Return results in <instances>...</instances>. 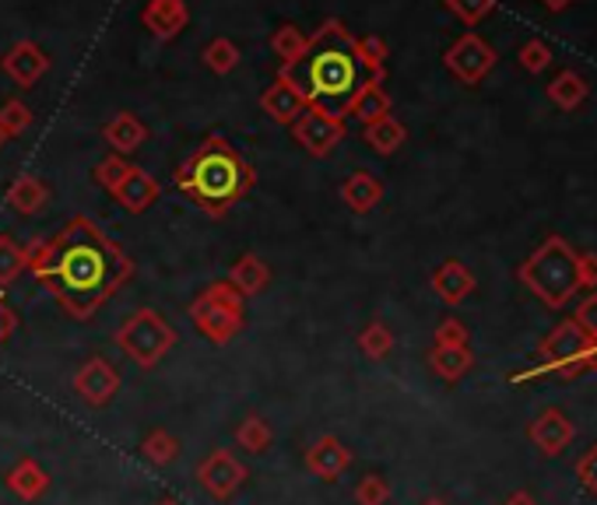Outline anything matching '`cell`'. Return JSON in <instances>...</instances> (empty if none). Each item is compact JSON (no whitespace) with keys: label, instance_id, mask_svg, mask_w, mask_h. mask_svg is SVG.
Wrapping results in <instances>:
<instances>
[{"label":"cell","instance_id":"cell-19","mask_svg":"<svg viewBox=\"0 0 597 505\" xmlns=\"http://www.w3.org/2000/svg\"><path fill=\"white\" fill-rule=\"evenodd\" d=\"M232 289L242 295V299H257L268 292V284H271V267L263 263L257 253H242L236 263H232V271L226 277Z\"/></svg>","mask_w":597,"mask_h":505},{"label":"cell","instance_id":"cell-28","mask_svg":"<svg viewBox=\"0 0 597 505\" xmlns=\"http://www.w3.org/2000/svg\"><path fill=\"white\" fill-rule=\"evenodd\" d=\"M587 95H590V88H587L584 74H577V71H563L556 81L548 84V99H551V105H559L563 113L580 109L587 102Z\"/></svg>","mask_w":597,"mask_h":505},{"label":"cell","instance_id":"cell-11","mask_svg":"<svg viewBox=\"0 0 597 505\" xmlns=\"http://www.w3.org/2000/svg\"><path fill=\"white\" fill-rule=\"evenodd\" d=\"M0 71H4L18 88H32L42 74L50 71V53L32 39H18L14 47L0 57Z\"/></svg>","mask_w":597,"mask_h":505},{"label":"cell","instance_id":"cell-37","mask_svg":"<svg viewBox=\"0 0 597 505\" xmlns=\"http://www.w3.org/2000/svg\"><path fill=\"white\" fill-rule=\"evenodd\" d=\"M447 11L457 14L468 29H475L481 18H489L496 11V0H447Z\"/></svg>","mask_w":597,"mask_h":505},{"label":"cell","instance_id":"cell-36","mask_svg":"<svg viewBox=\"0 0 597 505\" xmlns=\"http://www.w3.org/2000/svg\"><path fill=\"white\" fill-rule=\"evenodd\" d=\"M517 63L527 74H541L548 63H551V50L545 39H527L524 47L517 50Z\"/></svg>","mask_w":597,"mask_h":505},{"label":"cell","instance_id":"cell-33","mask_svg":"<svg viewBox=\"0 0 597 505\" xmlns=\"http://www.w3.org/2000/svg\"><path fill=\"white\" fill-rule=\"evenodd\" d=\"M205 63H208V71H215V74H229V71L239 68V47L229 36H218L205 47Z\"/></svg>","mask_w":597,"mask_h":505},{"label":"cell","instance_id":"cell-32","mask_svg":"<svg viewBox=\"0 0 597 505\" xmlns=\"http://www.w3.org/2000/svg\"><path fill=\"white\" fill-rule=\"evenodd\" d=\"M359 351H362L366 358H372V362H384L390 351H394V331H390L384 320H372L369 326H362Z\"/></svg>","mask_w":597,"mask_h":505},{"label":"cell","instance_id":"cell-15","mask_svg":"<svg viewBox=\"0 0 597 505\" xmlns=\"http://www.w3.org/2000/svg\"><path fill=\"white\" fill-rule=\"evenodd\" d=\"M4 485H8V492H11L14 498H21V502H39L42 495L50 492L53 477H50L47 467L39 464V459L21 456L18 464L4 474Z\"/></svg>","mask_w":597,"mask_h":505},{"label":"cell","instance_id":"cell-22","mask_svg":"<svg viewBox=\"0 0 597 505\" xmlns=\"http://www.w3.org/2000/svg\"><path fill=\"white\" fill-rule=\"evenodd\" d=\"M530 438L538 443V450L541 453H548V456H556V453H563L566 446H569V438H573V425H569V418L563 411H545L541 418L530 425Z\"/></svg>","mask_w":597,"mask_h":505},{"label":"cell","instance_id":"cell-8","mask_svg":"<svg viewBox=\"0 0 597 505\" xmlns=\"http://www.w3.org/2000/svg\"><path fill=\"white\" fill-rule=\"evenodd\" d=\"M496 50L485 42L478 32H464L454 47L444 53V63H447V71L457 78V81H464V84H481L485 78L492 74V68H496Z\"/></svg>","mask_w":597,"mask_h":505},{"label":"cell","instance_id":"cell-46","mask_svg":"<svg viewBox=\"0 0 597 505\" xmlns=\"http://www.w3.org/2000/svg\"><path fill=\"white\" fill-rule=\"evenodd\" d=\"M541 4H545L548 11H566V8L573 4V0H541Z\"/></svg>","mask_w":597,"mask_h":505},{"label":"cell","instance_id":"cell-48","mask_svg":"<svg viewBox=\"0 0 597 505\" xmlns=\"http://www.w3.org/2000/svg\"><path fill=\"white\" fill-rule=\"evenodd\" d=\"M159 505H180V502H176V498H162Z\"/></svg>","mask_w":597,"mask_h":505},{"label":"cell","instance_id":"cell-4","mask_svg":"<svg viewBox=\"0 0 597 505\" xmlns=\"http://www.w3.org/2000/svg\"><path fill=\"white\" fill-rule=\"evenodd\" d=\"M520 281L545 305H551V310H563V305L580 292L577 253L569 250L566 239L551 235V239H545V243L520 263Z\"/></svg>","mask_w":597,"mask_h":505},{"label":"cell","instance_id":"cell-38","mask_svg":"<svg viewBox=\"0 0 597 505\" xmlns=\"http://www.w3.org/2000/svg\"><path fill=\"white\" fill-rule=\"evenodd\" d=\"M390 498V485L380 474H366L356 485V505H387Z\"/></svg>","mask_w":597,"mask_h":505},{"label":"cell","instance_id":"cell-1","mask_svg":"<svg viewBox=\"0 0 597 505\" xmlns=\"http://www.w3.org/2000/svg\"><path fill=\"white\" fill-rule=\"evenodd\" d=\"M29 271L71 320H92L135 277V260L92 218L74 214L47 243H36Z\"/></svg>","mask_w":597,"mask_h":505},{"label":"cell","instance_id":"cell-13","mask_svg":"<svg viewBox=\"0 0 597 505\" xmlns=\"http://www.w3.org/2000/svg\"><path fill=\"white\" fill-rule=\"evenodd\" d=\"M351 450L341 443L338 435H320L317 443H309L306 446V456H302V464L306 471L320 477V481H338L348 467H351Z\"/></svg>","mask_w":597,"mask_h":505},{"label":"cell","instance_id":"cell-39","mask_svg":"<svg viewBox=\"0 0 597 505\" xmlns=\"http://www.w3.org/2000/svg\"><path fill=\"white\" fill-rule=\"evenodd\" d=\"M356 42H359V53H362V60L369 63V71H376V74H387V57H390V50H387V42L380 39V36H356Z\"/></svg>","mask_w":597,"mask_h":505},{"label":"cell","instance_id":"cell-9","mask_svg":"<svg viewBox=\"0 0 597 505\" xmlns=\"http://www.w3.org/2000/svg\"><path fill=\"white\" fill-rule=\"evenodd\" d=\"M247 477H250L247 464L229 450H211L201 464H197V481H201V488L218 502H229L247 485Z\"/></svg>","mask_w":597,"mask_h":505},{"label":"cell","instance_id":"cell-35","mask_svg":"<svg viewBox=\"0 0 597 505\" xmlns=\"http://www.w3.org/2000/svg\"><path fill=\"white\" fill-rule=\"evenodd\" d=\"M29 127H32V109L21 99H8L4 105H0V130H4V138L26 134Z\"/></svg>","mask_w":597,"mask_h":505},{"label":"cell","instance_id":"cell-43","mask_svg":"<svg viewBox=\"0 0 597 505\" xmlns=\"http://www.w3.org/2000/svg\"><path fill=\"white\" fill-rule=\"evenodd\" d=\"M18 331V313L11 310V302L4 299V292H0V347L8 344V337Z\"/></svg>","mask_w":597,"mask_h":505},{"label":"cell","instance_id":"cell-34","mask_svg":"<svg viewBox=\"0 0 597 505\" xmlns=\"http://www.w3.org/2000/svg\"><path fill=\"white\" fill-rule=\"evenodd\" d=\"M130 169H135V162H127L123 155H113V151H109V155L92 169V175H96V183H99L106 193H113V190L127 180Z\"/></svg>","mask_w":597,"mask_h":505},{"label":"cell","instance_id":"cell-3","mask_svg":"<svg viewBox=\"0 0 597 505\" xmlns=\"http://www.w3.org/2000/svg\"><path fill=\"white\" fill-rule=\"evenodd\" d=\"M172 183L193 208L222 218L257 186V172L239 155L236 144H229L222 134H208L176 169Z\"/></svg>","mask_w":597,"mask_h":505},{"label":"cell","instance_id":"cell-20","mask_svg":"<svg viewBox=\"0 0 597 505\" xmlns=\"http://www.w3.org/2000/svg\"><path fill=\"white\" fill-rule=\"evenodd\" d=\"M432 292L444 299L447 305H460L475 292V274L464 267L460 260H447L432 271Z\"/></svg>","mask_w":597,"mask_h":505},{"label":"cell","instance_id":"cell-6","mask_svg":"<svg viewBox=\"0 0 597 505\" xmlns=\"http://www.w3.org/2000/svg\"><path fill=\"white\" fill-rule=\"evenodd\" d=\"M113 341L120 344V351L130 362L148 372L176 347L180 334L172 331V323H166V316L159 310H138L117 326Z\"/></svg>","mask_w":597,"mask_h":505},{"label":"cell","instance_id":"cell-40","mask_svg":"<svg viewBox=\"0 0 597 505\" xmlns=\"http://www.w3.org/2000/svg\"><path fill=\"white\" fill-rule=\"evenodd\" d=\"M436 347H468V326L460 320H444L436 326Z\"/></svg>","mask_w":597,"mask_h":505},{"label":"cell","instance_id":"cell-21","mask_svg":"<svg viewBox=\"0 0 597 505\" xmlns=\"http://www.w3.org/2000/svg\"><path fill=\"white\" fill-rule=\"evenodd\" d=\"M102 141L109 144L113 155H130V151H138L145 141H148V127L135 117V113H117L102 127Z\"/></svg>","mask_w":597,"mask_h":505},{"label":"cell","instance_id":"cell-26","mask_svg":"<svg viewBox=\"0 0 597 505\" xmlns=\"http://www.w3.org/2000/svg\"><path fill=\"white\" fill-rule=\"evenodd\" d=\"M348 117H356L362 127L390 117V95H387V88H384V78H372V81L362 88V95L351 102V113H348Z\"/></svg>","mask_w":597,"mask_h":505},{"label":"cell","instance_id":"cell-30","mask_svg":"<svg viewBox=\"0 0 597 505\" xmlns=\"http://www.w3.org/2000/svg\"><path fill=\"white\" fill-rule=\"evenodd\" d=\"M306 42H309V36H306L299 26H292V21H285V26H278V29L271 32V50H275V57H278L281 68H289V63H296V60L302 57Z\"/></svg>","mask_w":597,"mask_h":505},{"label":"cell","instance_id":"cell-41","mask_svg":"<svg viewBox=\"0 0 597 505\" xmlns=\"http://www.w3.org/2000/svg\"><path fill=\"white\" fill-rule=\"evenodd\" d=\"M580 323V331L590 337V341H597V295H590V299H584L580 302V310H577V316H573Z\"/></svg>","mask_w":597,"mask_h":505},{"label":"cell","instance_id":"cell-25","mask_svg":"<svg viewBox=\"0 0 597 505\" xmlns=\"http://www.w3.org/2000/svg\"><path fill=\"white\" fill-rule=\"evenodd\" d=\"M405 138H408V130H405V123L397 120V117H384V120L362 127V141L376 151V155H384V159L394 155V151L405 144Z\"/></svg>","mask_w":597,"mask_h":505},{"label":"cell","instance_id":"cell-44","mask_svg":"<svg viewBox=\"0 0 597 505\" xmlns=\"http://www.w3.org/2000/svg\"><path fill=\"white\" fill-rule=\"evenodd\" d=\"M577 477L584 481V485L597 495V446L587 450V456L577 464Z\"/></svg>","mask_w":597,"mask_h":505},{"label":"cell","instance_id":"cell-16","mask_svg":"<svg viewBox=\"0 0 597 505\" xmlns=\"http://www.w3.org/2000/svg\"><path fill=\"white\" fill-rule=\"evenodd\" d=\"M162 196V186H159V180H155L151 172H145L141 165H135L127 172V180L113 190V201L123 208V211H130V214H145L155 201Z\"/></svg>","mask_w":597,"mask_h":505},{"label":"cell","instance_id":"cell-17","mask_svg":"<svg viewBox=\"0 0 597 505\" xmlns=\"http://www.w3.org/2000/svg\"><path fill=\"white\" fill-rule=\"evenodd\" d=\"M260 109H263V113H268L278 127H292V123L302 117L306 102H302V95L296 92L289 81L275 74V81L263 88V95H260Z\"/></svg>","mask_w":597,"mask_h":505},{"label":"cell","instance_id":"cell-45","mask_svg":"<svg viewBox=\"0 0 597 505\" xmlns=\"http://www.w3.org/2000/svg\"><path fill=\"white\" fill-rule=\"evenodd\" d=\"M503 505H538V502H535V498H530L527 492H514V495H510V498H506Z\"/></svg>","mask_w":597,"mask_h":505},{"label":"cell","instance_id":"cell-18","mask_svg":"<svg viewBox=\"0 0 597 505\" xmlns=\"http://www.w3.org/2000/svg\"><path fill=\"white\" fill-rule=\"evenodd\" d=\"M4 201H8V208H11L14 214L36 218V214L47 211V204H50V186L42 183L39 175L21 172V175H14V180H11V186H8V193H4Z\"/></svg>","mask_w":597,"mask_h":505},{"label":"cell","instance_id":"cell-27","mask_svg":"<svg viewBox=\"0 0 597 505\" xmlns=\"http://www.w3.org/2000/svg\"><path fill=\"white\" fill-rule=\"evenodd\" d=\"M429 365L439 380L447 383H457L460 376H468L471 365H475V355L471 347H432L429 351Z\"/></svg>","mask_w":597,"mask_h":505},{"label":"cell","instance_id":"cell-42","mask_svg":"<svg viewBox=\"0 0 597 505\" xmlns=\"http://www.w3.org/2000/svg\"><path fill=\"white\" fill-rule=\"evenodd\" d=\"M577 277H580V289H597V253L577 256Z\"/></svg>","mask_w":597,"mask_h":505},{"label":"cell","instance_id":"cell-24","mask_svg":"<svg viewBox=\"0 0 597 505\" xmlns=\"http://www.w3.org/2000/svg\"><path fill=\"white\" fill-rule=\"evenodd\" d=\"M32 253H36V246L18 243L11 232H0V292H4L8 284H14L21 274L29 271Z\"/></svg>","mask_w":597,"mask_h":505},{"label":"cell","instance_id":"cell-14","mask_svg":"<svg viewBox=\"0 0 597 505\" xmlns=\"http://www.w3.org/2000/svg\"><path fill=\"white\" fill-rule=\"evenodd\" d=\"M141 26L162 42H172L190 26V8L187 0H148L141 8Z\"/></svg>","mask_w":597,"mask_h":505},{"label":"cell","instance_id":"cell-12","mask_svg":"<svg viewBox=\"0 0 597 505\" xmlns=\"http://www.w3.org/2000/svg\"><path fill=\"white\" fill-rule=\"evenodd\" d=\"M597 341H590L584 331H580V323L577 320H566L559 323L556 331H551L541 344V358H545V368H566L573 365L580 355H587V351L594 347Z\"/></svg>","mask_w":597,"mask_h":505},{"label":"cell","instance_id":"cell-5","mask_svg":"<svg viewBox=\"0 0 597 505\" xmlns=\"http://www.w3.org/2000/svg\"><path fill=\"white\" fill-rule=\"evenodd\" d=\"M190 323L211 344H229L247 326V299H242L229 281H215L190 302Z\"/></svg>","mask_w":597,"mask_h":505},{"label":"cell","instance_id":"cell-2","mask_svg":"<svg viewBox=\"0 0 597 505\" xmlns=\"http://www.w3.org/2000/svg\"><path fill=\"white\" fill-rule=\"evenodd\" d=\"M278 78L289 81L306 105L320 109L327 117L345 120L351 113V102L362 95V88L372 78H387V74L369 71L351 29L338 18H327L324 26L309 36L302 57L289 63V68H278Z\"/></svg>","mask_w":597,"mask_h":505},{"label":"cell","instance_id":"cell-49","mask_svg":"<svg viewBox=\"0 0 597 505\" xmlns=\"http://www.w3.org/2000/svg\"><path fill=\"white\" fill-rule=\"evenodd\" d=\"M4 141H8V138H4V130H0V148H4Z\"/></svg>","mask_w":597,"mask_h":505},{"label":"cell","instance_id":"cell-47","mask_svg":"<svg viewBox=\"0 0 597 505\" xmlns=\"http://www.w3.org/2000/svg\"><path fill=\"white\" fill-rule=\"evenodd\" d=\"M422 505H447V502H444V498H426Z\"/></svg>","mask_w":597,"mask_h":505},{"label":"cell","instance_id":"cell-10","mask_svg":"<svg viewBox=\"0 0 597 505\" xmlns=\"http://www.w3.org/2000/svg\"><path fill=\"white\" fill-rule=\"evenodd\" d=\"M345 134H348L345 120L327 117V113H320V109H314V105H306L302 117L292 123V138H296L299 148L309 151L314 159H327L330 151H335V148L345 141Z\"/></svg>","mask_w":597,"mask_h":505},{"label":"cell","instance_id":"cell-7","mask_svg":"<svg viewBox=\"0 0 597 505\" xmlns=\"http://www.w3.org/2000/svg\"><path fill=\"white\" fill-rule=\"evenodd\" d=\"M120 368L109 362L106 355H92V358H84L78 365V372L71 376V386L78 393V401L84 407H92V411H102L117 401V393H120Z\"/></svg>","mask_w":597,"mask_h":505},{"label":"cell","instance_id":"cell-31","mask_svg":"<svg viewBox=\"0 0 597 505\" xmlns=\"http://www.w3.org/2000/svg\"><path fill=\"white\" fill-rule=\"evenodd\" d=\"M236 443L247 450V453H268L271 443H275V428L260 418V414H250V418H242L239 428H236Z\"/></svg>","mask_w":597,"mask_h":505},{"label":"cell","instance_id":"cell-23","mask_svg":"<svg viewBox=\"0 0 597 505\" xmlns=\"http://www.w3.org/2000/svg\"><path fill=\"white\" fill-rule=\"evenodd\" d=\"M341 201L348 204V211L356 214H369L376 204L384 201V183L376 180L372 172H351L341 183Z\"/></svg>","mask_w":597,"mask_h":505},{"label":"cell","instance_id":"cell-29","mask_svg":"<svg viewBox=\"0 0 597 505\" xmlns=\"http://www.w3.org/2000/svg\"><path fill=\"white\" fill-rule=\"evenodd\" d=\"M141 456L155 467H169L176 456H180V438L166 428H151L145 438H141Z\"/></svg>","mask_w":597,"mask_h":505}]
</instances>
